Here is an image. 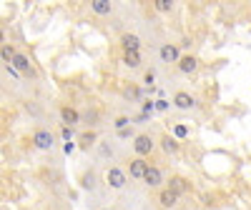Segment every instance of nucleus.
<instances>
[{"label": "nucleus", "instance_id": "f257e3e1", "mask_svg": "<svg viewBox=\"0 0 251 210\" xmlns=\"http://www.w3.org/2000/svg\"><path fill=\"white\" fill-rule=\"evenodd\" d=\"M134 150L138 153V158L151 155V150H153V140H151V135H136V140H134Z\"/></svg>", "mask_w": 251, "mask_h": 210}, {"label": "nucleus", "instance_id": "f03ea898", "mask_svg": "<svg viewBox=\"0 0 251 210\" xmlns=\"http://www.w3.org/2000/svg\"><path fill=\"white\" fill-rule=\"evenodd\" d=\"M33 145H35L38 150H50V148H53V133H48V130H35V133H33Z\"/></svg>", "mask_w": 251, "mask_h": 210}, {"label": "nucleus", "instance_id": "7ed1b4c3", "mask_svg": "<svg viewBox=\"0 0 251 210\" xmlns=\"http://www.w3.org/2000/svg\"><path fill=\"white\" fill-rule=\"evenodd\" d=\"M149 168H151V165L149 163H146L143 158H134V160H131V165H128V173H131V178H146V173H149Z\"/></svg>", "mask_w": 251, "mask_h": 210}, {"label": "nucleus", "instance_id": "20e7f679", "mask_svg": "<svg viewBox=\"0 0 251 210\" xmlns=\"http://www.w3.org/2000/svg\"><path fill=\"white\" fill-rule=\"evenodd\" d=\"M106 180H108L111 188H123V185H126V173H123L121 168H108Z\"/></svg>", "mask_w": 251, "mask_h": 210}, {"label": "nucleus", "instance_id": "39448f33", "mask_svg": "<svg viewBox=\"0 0 251 210\" xmlns=\"http://www.w3.org/2000/svg\"><path fill=\"white\" fill-rule=\"evenodd\" d=\"M161 60H164V63H179V60H181L179 48H176V45H171V43H166L164 48H161Z\"/></svg>", "mask_w": 251, "mask_h": 210}, {"label": "nucleus", "instance_id": "423d86ee", "mask_svg": "<svg viewBox=\"0 0 251 210\" xmlns=\"http://www.w3.org/2000/svg\"><path fill=\"white\" fill-rule=\"evenodd\" d=\"M61 118H63V123H66L68 128H73L76 123H81V115H78V110H76V108H70V105L61 108Z\"/></svg>", "mask_w": 251, "mask_h": 210}, {"label": "nucleus", "instance_id": "0eeeda50", "mask_svg": "<svg viewBox=\"0 0 251 210\" xmlns=\"http://www.w3.org/2000/svg\"><path fill=\"white\" fill-rule=\"evenodd\" d=\"M173 105L181 108V110H188V108H194V98H191L186 90H179V93L173 95Z\"/></svg>", "mask_w": 251, "mask_h": 210}, {"label": "nucleus", "instance_id": "6e6552de", "mask_svg": "<svg viewBox=\"0 0 251 210\" xmlns=\"http://www.w3.org/2000/svg\"><path fill=\"white\" fill-rule=\"evenodd\" d=\"M196 68H199V60H196L194 55H184V58L179 60V70H181L184 75H191Z\"/></svg>", "mask_w": 251, "mask_h": 210}, {"label": "nucleus", "instance_id": "1a4fd4ad", "mask_svg": "<svg viewBox=\"0 0 251 210\" xmlns=\"http://www.w3.org/2000/svg\"><path fill=\"white\" fill-rule=\"evenodd\" d=\"M121 45H123V50H126V53H138V48H141V40H138V35H131V33H126V35L121 38Z\"/></svg>", "mask_w": 251, "mask_h": 210}, {"label": "nucleus", "instance_id": "9d476101", "mask_svg": "<svg viewBox=\"0 0 251 210\" xmlns=\"http://www.w3.org/2000/svg\"><path fill=\"white\" fill-rule=\"evenodd\" d=\"M168 190H173L176 195L186 193V190H188V180H186V178H181V175H173V178L168 180Z\"/></svg>", "mask_w": 251, "mask_h": 210}, {"label": "nucleus", "instance_id": "9b49d317", "mask_svg": "<svg viewBox=\"0 0 251 210\" xmlns=\"http://www.w3.org/2000/svg\"><path fill=\"white\" fill-rule=\"evenodd\" d=\"M13 68L20 70L23 75H33V68H31V63H28V58L20 55V53H16V58H13Z\"/></svg>", "mask_w": 251, "mask_h": 210}, {"label": "nucleus", "instance_id": "f8f14e48", "mask_svg": "<svg viewBox=\"0 0 251 210\" xmlns=\"http://www.w3.org/2000/svg\"><path fill=\"white\" fill-rule=\"evenodd\" d=\"M176 200H179V195H176L173 190H168V188L158 193V203L164 205V208H173V205H176Z\"/></svg>", "mask_w": 251, "mask_h": 210}, {"label": "nucleus", "instance_id": "ddd939ff", "mask_svg": "<svg viewBox=\"0 0 251 210\" xmlns=\"http://www.w3.org/2000/svg\"><path fill=\"white\" fill-rule=\"evenodd\" d=\"M146 185H149V188H156V185H161V170L158 168H153V165H151V168H149V173H146Z\"/></svg>", "mask_w": 251, "mask_h": 210}, {"label": "nucleus", "instance_id": "4468645a", "mask_svg": "<svg viewBox=\"0 0 251 210\" xmlns=\"http://www.w3.org/2000/svg\"><path fill=\"white\" fill-rule=\"evenodd\" d=\"M91 8H93V13H98V15H108V13H111V3H108V0H93Z\"/></svg>", "mask_w": 251, "mask_h": 210}, {"label": "nucleus", "instance_id": "2eb2a0df", "mask_svg": "<svg viewBox=\"0 0 251 210\" xmlns=\"http://www.w3.org/2000/svg\"><path fill=\"white\" fill-rule=\"evenodd\" d=\"M161 148H164L166 153H176V150H179V143H176L171 135H164V138H161Z\"/></svg>", "mask_w": 251, "mask_h": 210}, {"label": "nucleus", "instance_id": "dca6fc26", "mask_svg": "<svg viewBox=\"0 0 251 210\" xmlns=\"http://www.w3.org/2000/svg\"><path fill=\"white\" fill-rule=\"evenodd\" d=\"M123 63L128 68H138L141 65V55L138 53H123Z\"/></svg>", "mask_w": 251, "mask_h": 210}, {"label": "nucleus", "instance_id": "f3484780", "mask_svg": "<svg viewBox=\"0 0 251 210\" xmlns=\"http://www.w3.org/2000/svg\"><path fill=\"white\" fill-rule=\"evenodd\" d=\"M93 143H96V133H93V130H91V133H83V135H81V148H91Z\"/></svg>", "mask_w": 251, "mask_h": 210}, {"label": "nucleus", "instance_id": "a211bd4d", "mask_svg": "<svg viewBox=\"0 0 251 210\" xmlns=\"http://www.w3.org/2000/svg\"><path fill=\"white\" fill-rule=\"evenodd\" d=\"M156 10H161V13H168L171 10V0H156Z\"/></svg>", "mask_w": 251, "mask_h": 210}, {"label": "nucleus", "instance_id": "6ab92c4d", "mask_svg": "<svg viewBox=\"0 0 251 210\" xmlns=\"http://www.w3.org/2000/svg\"><path fill=\"white\" fill-rule=\"evenodd\" d=\"M81 185H83V188H93V185H96V175H93V173H85Z\"/></svg>", "mask_w": 251, "mask_h": 210}, {"label": "nucleus", "instance_id": "aec40b11", "mask_svg": "<svg viewBox=\"0 0 251 210\" xmlns=\"http://www.w3.org/2000/svg\"><path fill=\"white\" fill-rule=\"evenodd\" d=\"M128 123H131V120H128L126 115H121V118H116V128H118V130H126V125H128Z\"/></svg>", "mask_w": 251, "mask_h": 210}, {"label": "nucleus", "instance_id": "412c9836", "mask_svg": "<svg viewBox=\"0 0 251 210\" xmlns=\"http://www.w3.org/2000/svg\"><path fill=\"white\" fill-rule=\"evenodd\" d=\"M153 80H156L153 73H146V75H143V83H146V85H153Z\"/></svg>", "mask_w": 251, "mask_h": 210}, {"label": "nucleus", "instance_id": "4be33fe9", "mask_svg": "<svg viewBox=\"0 0 251 210\" xmlns=\"http://www.w3.org/2000/svg\"><path fill=\"white\" fill-rule=\"evenodd\" d=\"M126 98H138V88H128L126 90Z\"/></svg>", "mask_w": 251, "mask_h": 210}, {"label": "nucleus", "instance_id": "5701e85b", "mask_svg": "<svg viewBox=\"0 0 251 210\" xmlns=\"http://www.w3.org/2000/svg\"><path fill=\"white\" fill-rule=\"evenodd\" d=\"M70 135H73V130H70L68 125H63V138H66V140H70Z\"/></svg>", "mask_w": 251, "mask_h": 210}, {"label": "nucleus", "instance_id": "b1692460", "mask_svg": "<svg viewBox=\"0 0 251 210\" xmlns=\"http://www.w3.org/2000/svg\"><path fill=\"white\" fill-rule=\"evenodd\" d=\"M156 108H158V110H166V108H168V103H166V100H158V103H156Z\"/></svg>", "mask_w": 251, "mask_h": 210}, {"label": "nucleus", "instance_id": "393cba45", "mask_svg": "<svg viewBox=\"0 0 251 210\" xmlns=\"http://www.w3.org/2000/svg\"><path fill=\"white\" fill-rule=\"evenodd\" d=\"M176 135H181V138H184V135H186V128H184V125H179V128H176Z\"/></svg>", "mask_w": 251, "mask_h": 210}]
</instances>
